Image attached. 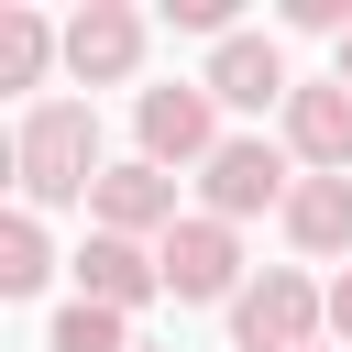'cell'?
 <instances>
[{"label": "cell", "mask_w": 352, "mask_h": 352, "mask_svg": "<svg viewBox=\"0 0 352 352\" xmlns=\"http://www.w3.org/2000/svg\"><path fill=\"white\" fill-rule=\"evenodd\" d=\"M11 165H22V198L33 209H66V198H99V110L88 99H44V110H22V143H11Z\"/></svg>", "instance_id": "1"}, {"label": "cell", "mask_w": 352, "mask_h": 352, "mask_svg": "<svg viewBox=\"0 0 352 352\" xmlns=\"http://www.w3.org/2000/svg\"><path fill=\"white\" fill-rule=\"evenodd\" d=\"M132 132H143V165H209L220 154V99L209 88H143Z\"/></svg>", "instance_id": "2"}, {"label": "cell", "mask_w": 352, "mask_h": 352, "mask_svg": "<svg viewBox=\"0 0 352 352\" xmlns=\"http://www.w3.org/2000/svg\"><path fill=\"white\" fill-rule=\"evenodd\" d=\"M154 264H165V297H187V308H209V297H231V275H242V242H231V220H176L165 242H154Z\"/></svg>", "instance_id": "3"}, {"label": "cell", "mask_w": 352, "mask_h": 352, "mask_svg": "<svg viewBox=\"0 0 352 352\" xmlns=\"http://www.w3.org/2000/svg\"><path fill=\"white\" fill-rule=\"evenodd\" d=\"M198 198H209V220H253V209H286L297 187H286V154L275 143H220L198 165Z\"/></svg>", "instance_id": "4"}, {"label": "cell", "mask_w": 352, "mask_h": 352, "mask_svg": "<svg viewBox=\"0 0 352 352\" xmlns=\"http://www.w3.org/2000/svg\"><path fill=\"white\" fill-rule=\"evenodd\" d=\"M231 330H242V352H308V330H319V286H308V275H264V286L231 297Z\"/></svg>", "instance_id": "5"}, {"label": "cell", "mask_w": 352, "mask_h": 352, "mask_svg": "<svg viewBox=\"0 0 352 352\" xmlns=\"http://www.w3.org/2000/svg\"><path fill=\"white\" fill-rule=\"evenodd\" d=\"M66 66H77L88 88L132 77V66H143V11H121V0H88V11L66 22Z\"/></svg>", "instance_id": "6"}, {"label": "cell", "mask_w": 352, "mask_h": 352, "mask_svg": "<svg viewBox=\"0 0 352 352\" xmlns=\"http://www.w3.org/2000/svg\"><path fill=\"white\" fill-rule=\"evenodd\" d=\"M286 143H297V165H319V176H352V88H341V77L297 88V99H286Z\"/></svg>", "instance_id": "7"}, {"label": "cell", "mask_w": 352, "mask_h": 352, "mask_svg": "<svg viewBox=\"0 0 352 352\" xmlns=\"http://www.w3.org/2000/svg\"><path fill=\"white\" fill-rule=\"evenodd\" d=\"M88 209H99V231H121V242H143V231H176V176H165V165H110Z\"/></svg>", "instance_id": "8"}, {"label": "cell", "mask_w": 352, "mask_h": 352, "mask_svg": "<svg viewBox=\"0 0 352 352\" xmlns=\"http://www.w3.org/2000/svg\"><path fill=\"white\" fill-rule=\"evenodd\" d=\"M154 286H165V264H154L143 242H121V231H88V253H77V297H99V308H121V319H132Z\"/></svg>", "instance_id": "9"}, {"label": "cell", "mask_w": 352, "mask_h": 352, "mask_svg": "<svg viewBox=\"0 0 352 352\" xmlns=\"http://www.w3.org/2000/svg\"><path fill=\"white\" fill-rule=\"evenodd\" d=\"M198 88H209L220 110H264V99H297V88H286V55H275L264 33H231V44L209 55V77H198Z\"/></svg>", "instance_id": "10"}, {"label": "cell", "mask_w": 352, "mask_h": 352, "mask_svg": "<svg viewBox=\"0 0 352 352\" xmlns=\"http://www.w3.org/2000/svg\"><path fill=\"white\" fill-rule=\"evenodd\" d=\"M286 242H297V253H352V176H297Z\"/></svg>", "instance_id": "11"}, {"label": "cell", "mask_w": 352, "mask_h": 352, "mask_svg": "<svg viewBox=\"0 0 352 352\" xmlns=\"http://www.w3.org/2000/svg\"><path fill=\"white\" fill-rule=\"evenodd\" d=\"M44 275H55V253H44V220H33V209H11V220H0V297H33Z\"/></svg>", "instance_id": "12"}, {"label": "cell", "mask_w": 352, "mask_h": 352, "mask_svg": "<svg viewBox=\"0 0 352 352\" xmlns=\"http://www.w3.org/2000/svg\"><path fill=\"white\" fill-rule=\"evenodd\" d=\"M44 55H55L44 11H0V88H33V77H44Z\"/></svg>", "instance_id": "13"}, {"label": "cell", "mask_w": 352, "mask_h": 352, "mask_svg": "<svg viewBox=\"0 0 352 352\" xmlns=\"http://www.w3.org/2000/svg\"><path fill=\"white\" fill-rule=\"evenodd\" d=\"M55 352H132L121 341V308H99V297H77V308H55V330H44Z\"/></svg>", "instance_id": "14"}, {"label": "cell", "mask_w": 352, "mask_h": 352, "mask_svg": "<svg viewBox=\"0 0 352 352\" xmlns=\"http://www.w3.org/2000/svg\"><path fill=\"white\" fill-rule=\"evenodd\" d=\"M297 33H352V0H286Z\"/></svg>", "instance_id": "15"}, {"label": "cell", "mask_w": 352, "mask_h": 352, "mask_svg": "<svg viewBox=\"0 0 352 352\" xmlns=\"http://www.w3.org/2000/svg\"><path fill=\"white\" fill-rule=\"evenodd\" d=\"M330 330H341V341H352V275H341V286H330Z\"/></svg>", "instance_id": "16"}, {"label": "cell", "mask_w": 352, "mask_h": 352, "mask_svg": "<svg viewBox=\"0 0 352 352\" xmlns=\"http://www.w3.org/2000/svg\"><path fill=\"white\" fill-rule=\"evenodd\" d=\"M341 88H352V33H341Z\"/></svg>", "instance_id": "17"}, {"label": "cell", "mask_w": 352, "mask_h": 352, "mask_svg": "<svg viewBox=\"0 0 352 352\" xmlns=\"http://www.w3.org/2000/svg\"><path fill=\"white\" fill-rule=\"evenodd\" d=\"M308 352H319V341H308Z\"/></svg>", "instance_id": "18"}]
</instances>
